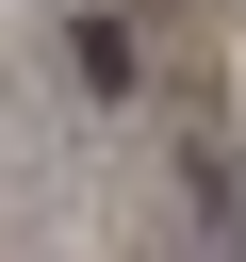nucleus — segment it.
Segmentation results:
<instances>
[{"mask_svg":"<svg viewBox=\"0 0 246 262\" xmlns=\"http://www.w3.org/2000/svg\"><path fill=\"white\" fill-rule=\"evenodd\" d=\"M66 66H82V98H131V16H66Z\"/></svg>","mask_w":246,"mask_h":262,"instance_id":"f257e3e1","label":"nucleus"}]
</instances>
